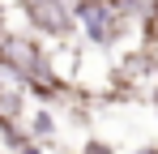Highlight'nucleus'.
I'll return each mask as SVG.
<instances>
[{
  "label": "nucleus",
  "instance_id": "f257e3e1",
  "mask_svg": "<svg viewBox=\"0 0 158 154\" xmlns=\"http://www.w3.org/2000/svg\"><path fill=\"white\" fill-rule=\"evenodd\" d=\"M17 9H22V17L34 34H43V39H69L77 22H73V13H69V0H17Z\"/></svg>",
  "mask_w": 158,
  "mask_h": 154
},
{
  "label": "nucleus",
  "instance_id": "f03ea898",
  "mask_svg": "<svg viewBox=\"0 0 158 154\" xmlns=\"http://www.w3.org/2000/svg\"><path fill=\"white\" fill-rule=\"evenodd\" d=\"M22 124H26V137H30V141H47V137H56V116L47 111V107H34L30 120H22Z\"/></svg>",
  "mask_w": 158,
  "mask_h": 154
},
{
  "label": "nucleus",
  "instance_id": "7ed1b4c3",
  "mask_svg": "<svg viewBox=\"0 0 158 154\" xmlns=\"http://www.w3.org/2000/svg\"><path fill=\"white\" fill-rule=\"evenodd\" d=\"M81 154H115V150H111L107 141H85V146H81Z\"/></svg>",
  "mask_w": 158,
  "mask_h": 154
},
{
  "label": "nucleus",
  "instance_id": "20e7f679",
  "mask_svg": "<svg viewBox=\"0 0 158 154\" xmlns=\"http://www.w3.org/2000/svg\"><path fill=\"white\" fill-rule=\"evenodd\" d=\"M13 154H47V150H43V141H22Z\"/></svg>",
  "mask_w": 158,
  "mask_h": 154
},
{
  "label": "nucleus",
  "instance_id": "39448f33",
  "mask_svg": "<svg viewBox=\"0 0 158 154\" xmlns=\"http://www.w3.org/2000/svg\"><path fill=\"white\" fill-rule=\"evenodd\" d=\"M0 22H4V4H0ZM0 34H4V30H0Z\"/></svg>",
  "mask_w": 158,
  "mask_h": 154
},
{
  "label": "nucleus",
  "instance_id": "423d86ee",
  "mask_svg": "<svg viewBox=\"0 0 158 154\" xmlns=\"http://www.w3.org/2000/svg\"><path fill=\"white\" fill-rule=\"evenodd\" d=\"M154 107H158V86H154Z\"/></svg>",
  "mask_w": 158,
  "mask_h": 154
},
{
  "label": "nucleus",
  "instance_id": "0eeeda50",
  "mask_svg": "<svg viewBox=\"0 0 158 154\" xmlns=\"http://www.w3.org/2000/svg\"><path fill=\"white\" fill-rule=\"evenodd\" d=\"M141 154H158V150H141Z\"/></svg>",
  "mask_w": 158,
  "mask_h": 154
},
{
  "label": "nucleus",
  "instance_id": "6e6552de",
  "mask_svg": "<svg viewBox=\"0 0 158 154\" xmlns=\"http://www.w3.org/2000/svg\"><path fill=\"white\" fill-rule=\"evenodd\" d=\"M0 154H9V150H0Z\"/></svg>",
  "mask_w": 158,
  "mask_h": 154
}]
</instances>
